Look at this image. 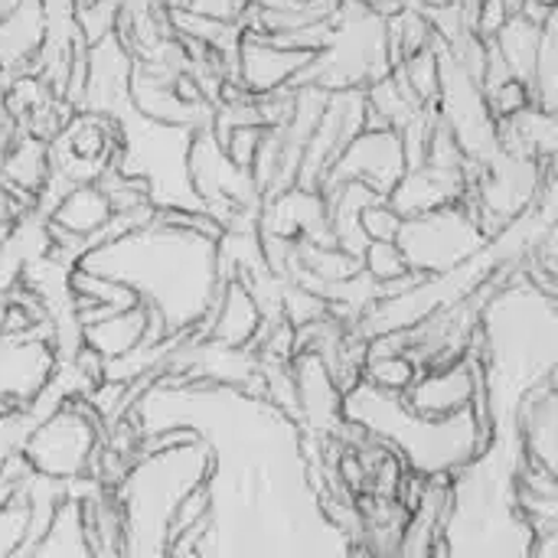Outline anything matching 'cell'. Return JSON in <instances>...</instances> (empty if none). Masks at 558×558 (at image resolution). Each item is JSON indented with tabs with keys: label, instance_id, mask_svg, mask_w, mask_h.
I'll use <instances>...</instances> for the list:
<instances>
[{
	"label": "cell",
	"instance_id": "7c38bea8",
	"mask_svg": "<svg viewBox=\"0 0 558 558\" xmlns=\"http://www.w3.org/2000/svg\"><path fill=\"white\" fill-rule=\"evenodd\" d=\"M49 173H52V154H49L46 137L16 131V137L0 150V180L29 209H33L36 193L49 180Z\"/></svg>",
	"mask_w": 558,
	"mask_h": 558
},
{
	"label": "cell",
	"instance_id": "8992f818",
	"mask_svg": "<svg viewBox=\"0 0 558 558\" xmlns=\"http://www.w3.org/2000/svg\"><path fill=\"white\" fill-rule=\"evenodd\" d=\"M402 399L422 418H448L454 412L474 409V402H487L484 363L474 350H468L451 363L428 366L415 376Z\"/></svg>",
	"mask_w": 558,
	"mask_h": 558
},
{
	"label": "cell",
	"instance_id": "5bb4252c",
	"mask_svg": "<svg viewBox=\"0 0 558 558\" xmlns=\"http://www.w3.org/2000/svg\"><path fill=\"white\" fill-rule=\"evenodd\" d=\"M88 553H92V546H88V536H85L78 497H72L65 490V497L59 500L46 533L29 549V556H88Z\"/></svg>",
	"mask_w": 558,
	"mask_h": 558
},
{
	"label": "cell",
	"instance_id": "8fae6325",
	"mask_svg": "<svg viewBox=\"0 0 558 558\" xmlns=\"http://www.w3.org/2000/svg\"><path fill=\"white\" fill-rule=\"evenodd\" d=\"M49 36V13L43 0H20L0 16V72H29Z\"/></svg>",
	"mask_w": 558,
	"mask_h": 558
},
{
	"label": "cell",
	"instance_id": "6da1fadb",
	"mask_svg": "<svg viewBox=\"0 0 558 558\" xmlns=\"http://www.w3.org/2000/svg\"><path fill=\"white\" fill-rule=\"evenodd\" d=\"M78 265L131 284L147 307L160 311L170 333L196 330L222 284L216 239L167 222L160 213L147 226L88 248Z\"/></svg>",
	"mask_w": 558,
	"mask_h": 558
},
{
	"label": "cell",
	"instance_id": "4fadbf2b",
	"mask_svg": "<svg viewBox=\"0 0 558 558\" xmlns=\"http://www.w3.org/2000/svg\"><path fill=\"white\" fill-rule=\"evenodd\" d=\"M114 216L105 190L95 183V180H85V183H72L59 199L56 206L49 209L46 222L69 232V235H92L98 232L108 219Z\"/></svg>",
	"mask_w": 558,
	"mask_h": 558
},
{
	"label": "cell",
	"instance_id": "277c9868",
	"mask_svg": "<svg viewBox=\"0 0 558 558\" xmlns=\"http://www.w3.org/2000/svg\"><path fill=\"white\" fill-rule=\"evenodd\" d=\"M487 232L481 229L471 203L461 196L458 203L405 216L396 232V245L405 262L418 275H445L468 258H474L487 245Z\"/></svg>",
	"mask_w": 558,
	"mask_h": 558
},
{
	"label": "cell",
	"instance_id": "44dd1931",
	"mask_svg": "<svg viewBox=\"0 0 558 558\" xmlns=\"http://www.w3.org/2000/svg\"><path fill=\"white\" fill-rule=\"evenodd\" d=\"M262 134H265V124H258V121H248V124H235V128L222 131L216 141L222 144L226 157H229L235 167H242V170H252V160H255V154H258Z\"/></svg>",
	"mask_w": 558,
	"mask_h": 558
},
{
	"label": "cell",
	"instance_id": "7a4b0ae2",
	"mask_svg": "<svg viewBox=\"0 0 558 558\" xmlns=\"http://www.w3.org/2000/svg\"><path fill=\"white\" fill-rule=\"evenodd\" d=\"M343 418L392 445L399 458L425 477L458 474L494 438V425L474 409L454 412L448 418H422L405 405L402 396L383 392L369 383H356L350 392H343Z\"/></svg>",
	"mask_w": 558,
	"mask_h": 558
},
{
	"label": "cell",
	"instance_id": "e0dca14e",
	"mask_svg": "<svg viewBox=\"0 0 558 558\" xmlns=\"http://www.w3.org/2000/svg\"><path fill=\"white\" fill-rule=\"evenodd\" d=\"M396 72L402 75V82L409 85V92L422 101V105H435L438 88H441V49L438 43L405 56Z\"/></svg>",
	"mask_w": 558,
	"mask_h": 558
},
{
	"label": "cell",
	"instance_id": "d4e9b609",
	"mask_svg": "<svg viewBox=\"0 0 558 558\" xmlns=\"http://www.w3.org/2000/svg\"><path fill=\"white\" fill-rule=\"evenodd\" d=\"M510 13H513V7L507 0H481L477 3V13H474V23H471L474 36L494 39L500 33V26L510 20Z\"/></svg>",
	"mask_w": 558,
	"mask_h": 558
},
{
	"label": "cell",
	"instance_id": "5b68a950",
	"mask_svg": "<svg viewBox=\"0 0 558 558\" xmlns=\"http://www.w3.org/2000/svg\"><path fill=\"white\" fill-rule=\"evenodd\" d=\"M118 147H121L118 118L75 108L49 141L52 173H59L65 183L98 180V173L114 160Z\"/></svg>",
	"mask_w": 558,
	"mask_h": 558
},
{
	"label": "cell",
	"instance_id": "9a60e30c",
	"mask_svg": "<svg viewBox=\"0 0 558 558\" xmlns=\"http://www.w3.org/2000/svg\"><path fill=\"white\" fill-rule=\"evenodd\" d=\"M546 20H549V16H546ZM539 29H543V23H536V20L523 16L520 10H513V13H510V20L500 26V33L490 39V43L497 46V52L504 56V62H507L510 75L523 78L526 85H530V78H533V62H536Z\"/></svg>",
	"mask_w": 558,
	"mask_h": 558
},
{
	"label": "cell",
	"instance_id": "ba28073f",
	"mask_svg": "<svg viewBox=\"0 0 558 558\" xmlns=\"http://www.w3.org/2000/svg\"><path fill=\"white\" fill-rule=\"evenodd\" d=\"M468 193V157H425L415 167H405L399 183L386 193V203L405 219L428 213L448 203H458Z\"/></svg>",
	"mask_w": 558,
	"mask_h": 558
},
{
	"label": "cell",
	"instance_id": "d6986e66",
	"mask_svg": "<svg viewBox=\"0 0 558 558\" xmlns=\"http://www.w3.org/2000/svg\"><path fill=\"white\" fill-rule=\"evenodd\" d=\"M29 530V500H26V481L10 497L0 500V556H20Z\"/></svg>",
	"mask_w": 558,
	"mask_h": 558
},
{
	"label": "cell",
	"instance_id": "cb8c5ba5",
	"mask_svg": "<svg viewBox=\"0 0 558 558\" xmlns=\"http://www.w3.org/2000/svg\"><path fill=\"white\" fill-rule=\"evenodd\" d=\"M399 222H402V216L386 203V196L376 199V203H369V206L360 213V229H363L366 239H396Z\"/></svg>",
	"mask_w": 558,
	"mask_h": 558
},
{
	"label": "cell",
	"instance_id": "603a6c76",
	"mask_svg": "<svg viewBox=\"0 0 558 558\" xmlns=\"http://www.w3.org/2000/svg\"><path fill=\"white\" fill-rule=\"evenodd\" d=\"M33 425H36V418L26 409L10 405V409L0 412V464L23 451V441L33 432Z\"/></svg>",
	"mask_w": 558,
	"mask_h": 558
},
{
	"label": "cell",
	"instance_id": "7402d4cb",
	"mask_svg": "<svg viewBox=\"0 0 558 558\" xmlns=\"http://www.w3.org/2000/svg\"><path fill=\"white\" fill-rule=\"evenodd\" d=\"M484 98H487V108H490V114H494L497 121L513 118L517 111H523V108L533 105L530 85H526L523 78H517V75H510V78H504L500 85L487 88Z\"/></svg>",
	"mask_w": 558,
	"mask_h": 558
},
{
	"label": "cell",
	"instance_id": "ffe728a7",
	"mask_svg": "<svg viewBox=\"0 0 558 558\" xmlns=\"http://www.w3.org/2000/svg\"><path fill=\"white\" fill-rule=\"evenodd\" d=\"M360 265L363 271L376 281V284H386V281H396L402 275H409V262L402 255V248L396 245V239H369L363 255H360Z\"/></svg>",
	"mask_w": 558,
	"mask_h": 558
},
{
	"label": "cell",
	"instance_id": "83f0119b",
	"mask_svg": "<svg viewBox=\"0 0 558 558\" xmlns=\"http://www.w3.org/2000/svg\"><path fill=\"white\" fill-rule=\"evenodd\" d=\"M248 3H255V7H278V3H288V0H248Z\"/></svg>",
	"mask_w": 558,
	"mask_h": 558
},
{
	"label": "cell",
	"instance_id": "484cf974",
	"mask_svg": "<svg viewBox=\"0 0 558 558\" xmlns=\"http://www.w3.org/2000/svg\"><path fill=\"white\" fill-rule=\"evenodd\" d=\"M422 10H428V7H451V3H458V0H415Z\"/></svg>",
	"mask_w": 558,
	"mask_h": 558
},
{
	"label": "cell",
	"instance_id": "52a82bcc",
	"mask_svg": "<svg viewBox=\"0 0 558 558\" xmlns=\"http://www.w3.org/2000/svg\"><path fill=\"white\" fill-rule=\"evenodd\" d=\"M405 167L409 163H405L399 131H392V128H363L337 154V160L330 163L320 190H327L333 183H343V180H360V183L373 186L379 196H386L399 183Z\"/></svg>",
	"mask_w": 558,
	"mask_h": 558
},
{
	"label": "cell",
	"instance_id": "f546056e",
	"mask_svg": "<svg viewBox=\"0 0 558 558\" xmlns=\"http://www.w3.org/2000/svg\"><path fill=\"white\" fill-rule=\"evenodd\" d=\"M3 409H10V405H3V402H0V412H3Z\"/></svg>",
	"mask_w": 558,
	"mask_h": 558
},
{
	"label": "cell",
	"instance_id": "ac0fdd59",
	"mask_svg": "<svg viewBox=\"0 0 558 558\" xmlns=\"http://www.w3.org/2000/svg\"><path fill=\"white\" fill-rule=\"evenodd\" d=\"M415 376H418V366L409 353H379V356H366L363 363V383L392 396H405Z\"/></svg>",
	"mask_w": 558,
	"mask_h": 558
},
{
	"label": "cell",
	"instance_id": "3957f363",
	"mask_svg": "<svg viewBox=\"0 0 558 558\" xmlns=\"http://www.w3.org/2000/svg\"><path fill=\"white\" fill-rule=\"evenodd\" d=\"M101 428L105 425L85 396H72L33 425L20 454L33 474L72 484L92 477L101 448Z\"/></svg>",
	"mask_w": 558,
	"mask_h": 558
},
{
	"label": "cell",
	"instance_id": "30bf717a",
	"mask_svg": "<svg viewBox=\"0 0 558 558\" xmlns=\"http://www.w3.org/2000/svg\"><path fill=\"white\" fill-rule=\"evenodd\" d=\"M59 366L49 337H3L0 333V402L26 409Z\"/></svg>",
	"mask_w": 558,
	"mask_h": 558
},
{
	"label": "cell",
	"instance_id": "9c48e42d",
	"mask_svg": "<svg viewBox=\"0 0 558 558\" xmlns=\"http://www.w3.org/2000/svg\"><path fill=\"white\" fill-rule=\"evenodd\" d=\"M311 56L314 52L281 46L258 29H242L235 43V82L252 98L278 92L284 85H294V78L311 62Z\"/></svg>",
	"mask_w": 558,
	"mask_h": 558
},
{
	"label": "cell",
	"instance_id": "4316f807",
	"mask_svg": "<svg viewBox=\"0 0 558 558\" xmlns=\"http://www.w3.org/2000/svg\"><path fill=\"white\" fill-rule=\"evenodd\" d=\"M16 3H20V0H0V16H7Z\"/></svg>",
	"mask_w": 558,
	"mask_h": 558
},
{
	"label": "cell",
	"instance_id": "f1b7e54d",
	"mask_svg": "<svg viewBox=\"0 0 558 558\" xmlns=\"http://www.w3.org/2000/svg\"><path fill=\"white\" fill-rule=\"evenodd\" d=\"M533 3H539V7H549V10H556L558 0H533Z\"/></svg>",
	"mask_w": 558,
	"mask_h": 558
},
{
	"label": "cell",
	"instance_id": "2e32d148",
	"mask_svg": "<svg viewBox=\"0 0 558 558\" xmlns=\"http://www.w3.org/2000/svg\"><path fill=\"white\" fill-rule=\"evenodd\" d=\"M530 95L533 105L543 111H558V20L549 13V20L539 29V46H536V62H533V78H530Z\"/></svg>",
	"mask_w": 558,
	"mask_h": 558
}]
</instances>
